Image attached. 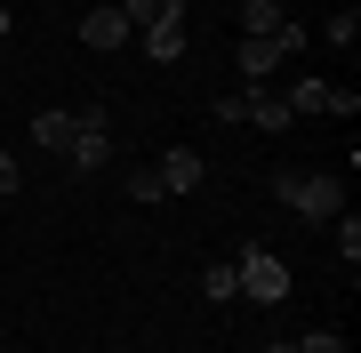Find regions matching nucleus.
<instances>
[{
  "instance_id": "1",
  "label": "nucleus",
  "mask_w": 361,
  "mask_h": 353,
  "mask_svg": "<svg viewBox=\"0 0 361 353\" xmlns=\"http://www.w3.org/2000/svg\"><path fill=\"white\" fill-rule=\"evenodd\" d=\"M273 201L297 217H313V225H329L337 209H345V177H329V169H281L273 177Z\"/></svg>"
},
{
  "instance_id": "2",
  "label": "nucleus",
  "mask_w": 361,
  "mask_h": 353,
  "mask_svg": "<svg viewBox=\"0 0 361 353\" xmlns=\"http://www.w3.org/2000/svg\"><path fill=\"white\" fill-rule=\"evenodd\" d=\"M233 265H241V297H249V305H281V297H289V265L273 257V249H257V241H249Z\"/></svg>"
},
{
  "instance_id": "3",
  "label": "nucleus",
  "mask_w": 361,
  "mask_h": 353,
  "mask_svg": "<svg viewBox=\"0 0 361 353\" xmlns=\"http://www.w3.org/2000/svg\"><path fill=\"white\" fill-rule=\"evenodd\" d=\"M233 120H257V129H289V105H281V89H265V80H241V97H233Z\"/></svg>"
},
{
  "instance_id": "4",
  "label": "nucleus",
  "mask_w": 361,
  "mask_h": 353,
  "mask_svg": "<svg viewBox=\"0 0 361 353\" xmlns=\"http://www.w3.org/2000/svg\"><path fill=\"white\" fill-rule=\"evenodd\" d=\"M153 177H161V193H193L209 169H201V153H193V144H169V153L153 161Z\"/></svg>"
},
{
  "instance_id": "5",
  "label": "nucleus",
  "mask_w": 361,
  "mask_h": 353,
  "mask_svg": "<svg viewBox=\"0 0 361 353\" xmlns=\"http://www.w3.org/2000/svg\"><path fill=\"white\" fill-rule=\"evenodd\" d=\"M137 49L153 56V65H177V56H185V0H177V8L161 16L153 32H137Z\"/></svg>"
},
{
  "instance_id": "6",
  "label": "nucleus",
  "mask_w": 361,
  "mask_h": 353,
  "mask_svg": "<svg viewBox=\"0 0 361 353\" xmlns=\"http://www.w3.org/2000/svg\"><path fill=\"white\" fill-rule=\"evenodd\" d=\"M80 40H89V49H129L137 32H129V16L104 0V8H89V16H80Z\"/></svg>"
},
{
  "instance_id": "7",
  "label": "nucleus",
  "mask_w": 361,
  "mask_h": 353,
  "mask_svg": "<svg viewBox=\"0 0 361 353\" xmlns=\"http://www.w3.org/2000/svg\"><path fill=\"white\" fill-rule=\"evenodd\" d=\"M281 32H241V80H265L273 65H281Z\"/></svg>"
},
{
  "instance_id": "8",
  "label": "nucleus",
  "mask_w": 361,
  "mask_h": 353,
  "mask_svg": "<svg viewBox=\"0 0 361 353\" xmlns=\"http://www.w3.org/2000/svg\"><path fill=\"white\" fill-rule=\"evenodd\" d=\"M65 161L80 177H97L104 161H113V129H73V144H65Z\"/></svg>"
},
{
  "instance_id": "9",
  "label": "nucleus",
  "mask_w": 361,
  "mask_h": 353,
  "mask_svg": "<svg viewBox=\"0 0 361 353\" xmlns=\"http://www.w3.org/2000/svg\"><path fill=\"white\" fill-rule=\"evenodd\" d=\"M73 129H80L73 113H32V144H40V153H65V144H73Z\"/></svg>"
},
{
  "instance_id": "10",
  "label": "nucleus",
  "mask_w": 361,
  "mask_h": 353,
  "mask_svg": "<svg viewBox=\"0 0 361 353\" xmlns=\"http://www.w3.org/2000/svg\"><path fill=\"white\" fill-rule=\"evenodd\" d=\"M281 0H241V32H281Z\"/></svg>"
},
{
  "instance_id": "11",
  "label": "nucleus",
  "mask_w": 361,
  "mask_h": 353,
  "mask_svg": "<svg viewBox=\"0 0 361 353\" xmlns=\"http://www.w3.org/2000/svg\"><path fill=\"white\" fill-rule=\"evenodd\" d=\"M113 8H121V16H129V32H153V25H161V16H169V8H177V0H113Z\"/></svg>"
},
{
  "instance_id": "12",
  "label": "nucleus",
  "mask_w": 361,
  "mask_h": 353,
  "mask_svg": "<svg viewBox=\"0 0 361 353\" xmlns=\"http://www.w3.org/2000/svg\"><path fill=\"white\" fill-rule=\"evenodd\" d=\"M201 289H209L217 305H225V297H241V265H233V257H217V265H209V281H201Z\"/></svg>"
},
{
  "instance_id": "13",
  "label": "nucleus",
  "mask_w": 361,
  "mask_h": 353,
  "mask_svg": "<svg viewBox=\"0 0 361 353\" xmlns=\"http://www.w3.org/2000/svg\"><path fill=\"white\" fill-rule=\"evenodd\" d=\"M337 257H345V273L361 265V217L353 209H337Z\"/></svg>"
},
{
  "instance_id": "14",
  "label": "nucleus",
  "mask_w": 361,
  "mask_h": 353,
  "mask_svg": "<svg viewBox=\"0 0 361 353\" xmlns=\"http://www.w3.org/2000/svg\"><path fill=\"white\" fill-rule=\"evenodd\" d=\"M322 89H329V80H313V73H305V80H289L281 105H289V113H322Z\"/></svg>"
},
{
  "instance_id": "15",
  "label": "nucleus",
  "mask_w": 361,
  "mask_h": 353,
  "mask_svg": "<svg viewBox=\"0 0 361 353\" xmlns=\"http://www.w3.org/2000/svg\"><path fill=\"white\" fill-rule=\"evenodd\" d=\"M322 113H337V120H353V113H361V97H353V89H337V80H329V89H322Z\"/></svg>"
},
{
  "instance_id": "16",
  "label": "nucleus",
  "mask_w": 361,
  "mask_h": 353,
  "mask_svg": "<svg viewBox=\"0 0 361 353\" xmlns=\"http://www.w3.org/2000/svg\"><path fill=\"white\" fill-rule=\"evenodd\" d=\"M297 353H345V337H337V329H305V337H297Z\"/></svg>"
},
{
  "instance_id": "17",
  "label": "nucleus",
  "mask_w": 361,
  "mask_h": 353,
  "mask_svg": "<svg viewBox=\"0 0 361 353\" xmlns=\"http://www.w3.org/2000/svg\"><path fill=\"white\" fill-rule=\"evenodd\" d=\"M353 32H361V16H353V8H337V16H329V40H337V49H353Z\"/></svg>"
},
{
  "instance_id": "18",
  "label": "nucleus",
  "mask_w": 361,
  "mask_h": 353,
  "mask_svg": "<svg viewBox=\"0 0 361 353\" xmlns=\"http://www.w3.org/2000/svg\"><path fill=\"white\" fill-rule=\"evenodd\" d=\"M8 193H25V169H16L8 153H0V201H8Z\"/></svg>"
},
{
  "instance_id": "19",
  "label": "nucleus",
  "mask_w": 361,
  "mask_h": 353,
  "mask_svg": "<svg viewBox=\"0 0 361 353\" xmlns=\"http://www.w3.org/2000/svg\"><path fill=\"white\" fill-rule=\"evenodd\" d=\"M265 353H297V345H289V337H281V345H265Z\"/></svg>"
},
{
  "instance_id": "20",
  "label": "nucleus",
  "mask_w": 361,
  "mask_h": 353,
  "mask_svg": "<svg viewBox=\"0 0 361 353\" xmlns=\"http://www.w3.org/2000/svg\"><path fill=\"white\" fill-rule=\"evenodd\" d=\"M0 40H8V8H0Z\"/></svg>"
}]
</instances>
